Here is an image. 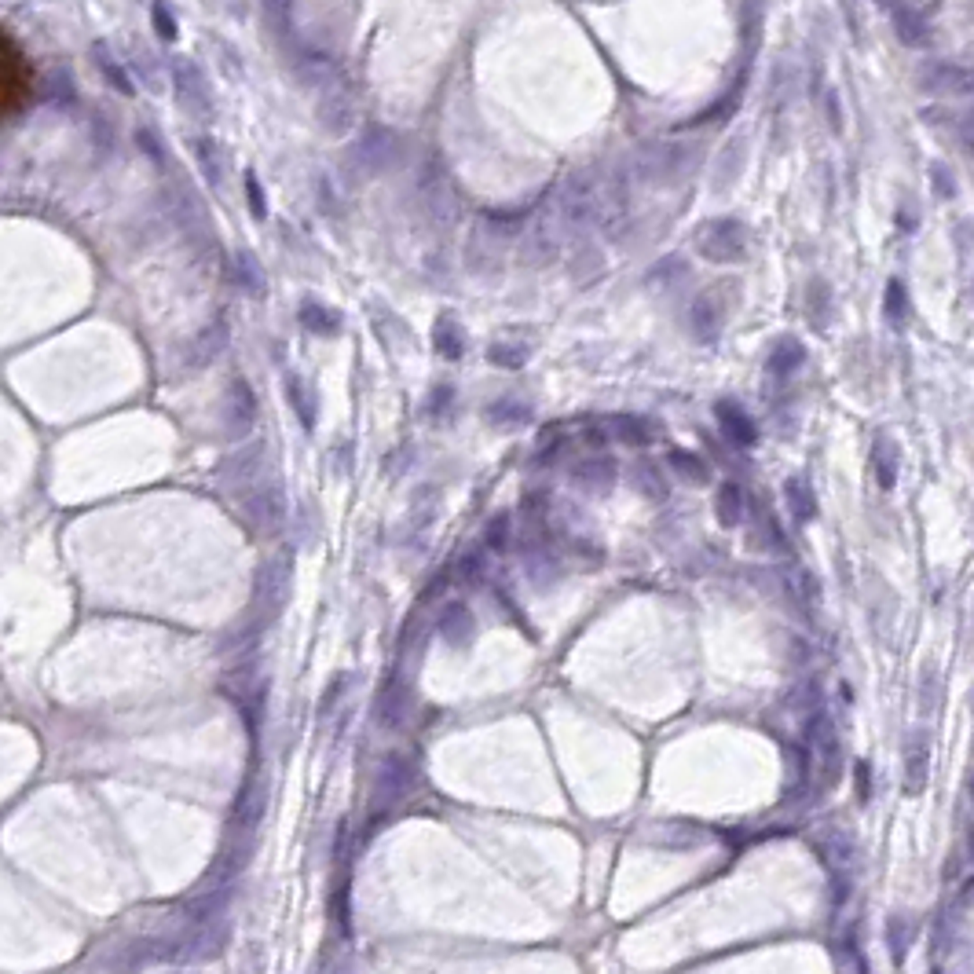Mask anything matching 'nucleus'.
Wrapping results in <instances>:
<instances>
[{
    "label": "nucleus",
    "instance_id": "obj_3",
    "mask_svg": "<svg viewBox=\"0 0 974 974\" xmlns=\"http://www.w3.org/2000/svg\"><path fill=\"white\" fill-rule=\"evenodd\" d=\"M704 253L715 257V260H733L744 253V227L733 224V220H718L707 227V235H704Z\"/></svg>",
    "mask_w": 974,
    "mask_h": 974
},
{
    "label": "nucleus",
    "instance_id": "obj_4",
    "mask_svg": "<svg viewBox=\"0 0 974 974\" xmlns=\"http://www.w3.org/2000/svg\"><path fill=\"white\" fill-rule=\"evenodd\" d=\"M715 414H718V426H722V433H725L729 443H736V447H755V443H759V429H755V422L748 417L744 407H736V403L722 399V403L715 407Z\"/></svg>",
    "mask_w": 974,
    "mask_h": 974
},
{
    "label": "nucleus",
    "instance_id": "obj_14",
    "mask_svg": "<svg viewBox=\"0 0 974 974\" xmlns=\"http://www.w3.org/2000/svg\"><path fill=\"white\" fill-rule=\"evenodd\" d=\"M931 176H935V191H938V198H952V195H956V183H952V176H949L945 165H931Z\"/></svg>",
    "mask_w": 974,
    "mask_h": 974
},
{
    "label": "nucleus",
    "instance_id": "obj_8",
    "mask_svg": "<svg viewBox=\"0 0 974 974\" xmlns=\"http://www.w3.org/2000/svg\"><path fill=\"white\" fill-rule=\"evenodd\" d=\"M378 787H385V799L389 803H396L407 787H410V773H407V766L399 762V759H389L385 766H382V773H378Z\"/></svg>",
    "mask_w": 974,
    "mask_h": 974
},
{
    "label": "nucleus",
    "instance_id": "obj_2",
    "mask_svg": "<svg viewBox=\"0 0 974 974\" xmlns=\"http://www.w3.org/2000/svg\"><path fill=\"white\" fill-rule=\"evenodd\" d=\"M0 63H4V81H0V88H4V114H15L19 103L30 96L33 77H30L26 59H22L19 48H15L12 33H4V59H0Z\"/></svg>",
    "mask_w": 974,
    "mask_h": 974
},
{
    "label": "nucleus",
    "instance_id": "obj_6",
    "mask_svg": "<svg viewBox=\"0 0 974 974\" xmlns=\"http://www.w3.org/2000/svg\"><path fill=\"white\" fill-rule=\"evenodd\" d=\"M803 359H806V352H803V345L799 341H792V338H784V341H777V348L769 352V374L773 378H787L792 374V370H799L803 366Z\"/></svg>",
    "mask_w": 974,
    "mask_h": 974
},
{
    "label": "nucleus",
    "instance_id": "obj_5",
    "mask_svg": "<svg viewBox=\"0 0 974 974\" xmlns=\"http://www.w3.org/2000/svg\"><path fill=\"white\" fill-rule=\"evenodd\" d=\"M898 40L908 44V48H926L931 44V26H926V12L919 8H891Z\"/></svg>",
    "mask_w": 974,
    "mask_h": 974
},
{
    "label": "nucleus",
    "instance_id": "obj_7",
    "mask_svg": "<svg viewBox=\"0 0 974 974\" xmlns=\"http://www.w3.org/2000/svg\"><path fill=\"white\" fill-rule=\"evenodd\" d=\"M715 513H718L722 528H736L740 517H744V491H740L736 484H722L718 502H715Z\"/></svg>",
    "mask_w": 974,
    "mask_h": 974
},
{
    "label": "nucleus",
    "instance_id": "obj_15",
    "mask_svg": "<svg viewBox=\"0 0 974 974\" xmlns=\"http://www.w3.org/2000/svg\"><path fill=\"white\" fill-rule=\"evenodd\" d=\"M824 110H828L831 132H843V110H839V92H835V88H828V96H824Z\"/></svg>",
    "mask_w": 974,
    "mask_h": 974
},
{
    "label": "nucleus",
    "instance_id": "obj_16",
    "mask_svg": "<svg viewBox=\"0 0 974 974\" xmlns=\"http://www.w3.org/2000/svg\"><path fill=\"white\" fill-rule=\"evenodd\" d=\"M154 22H158V33H162L165 40H172V37H176V22L165 15V8H154Z\"/></svg>",
    "mask_w": 974,
    "mask_h": 974
},
{
    "label": "nucleus",
    "instance_id": "obj_18",
    "mask_svg": "<svg viewBox=\"0 0 974 974\" xmlns=\"http://www.w3.org/2000/svg\"><path fill=\"white\" fill-rule=\"evenodd\" d=\"M963 144H967V151L974 154V114L967 118V125H963Z\"/></svg>",
    "mask_w": 974,
    "mask_h": 974
},
{
    "label": "nucleus",
    "instance_id": "obj_11",
    "mask_svg": "<svg viewBox=\"0 0 974 974\" xmlns=\"http://www.w3.org/2000/svg\"><path fill=\"white\" fill-rule=\"evenodd\" d=\"M883 312H887V319L894 322L898 330L905 327V319H908V294H905V283H901V278H891V283H887Z\"/></svg>",
    "mask_w": 974,
    "mask_h": 974
},
{
    "label": "nucleus",
    "instance_id": "obj_9",
    "mask_svg": "<svg viewBox=\"0 0 974 974\" xmlns=\"http://www.w3.org/2000/svg\"><path fill=\"white\" fill-rule=\"evenodd\" d=\"M671 466H674V473H678L681 480H689V484H707V480H711L707 461L696 458V454H689V451H671Z\"/></svg>",
    "mask_w": 974,
    "mask_h": 974
},
{
    "label": "nucleus",
    "instance_id": "obj_17",
    "mask_svg": "<svg viewBox=\"0 0 974 974\" xmlns=\"http://www.w3.org/2000/svg\"><path fill=\"white\" fill-rule=\"evenodd\" d=\"M505 528H509V521H505V517H498V521L491 524V535H487V539H491V546H505V535H509Z\"/></svg>",
    "mask_w": 974,
    "mask_h": 974
},
{
    "label": "nucleus",
    "instance_id": "obj_10",
    "mask_svg": "<svg viewBox=\"0 0 974 974\" xmlns=\"http://www.w3.org/2000/svg\"><path fill=\"white\" fill-rule=\"evenodd\" d=\"M787 505H792V513H795V521H810L813 513H817V502H813V491L806 487V480H787Z\"/></svg>",
    "mask_w": 974,
    "mask_h": 974
},
{
    "label": "nucleus",
    "instance_id": "obj_12",
    "mask_svg": "<svg viewBox=\"0 0 974 974\" xmlns=\"http://www.w3.org/2000/svg\"><path fill=\"white\" fill-rule=\"evenodd\" d=\"M609 429H612V436H616V440H623V443H645V440H648L645 422H641V417H630V414L612 417Z\"/></svg>",
    "mask_w": 974,
    "mask_h": 974
},
{
    "label": "nucleus",
    "instance_id": "obj_1",
    "mask_svg": "<svg viewBox=\"0 0 974 974\" xmlns=\"http://www.w3.org/2000/svg\"><path fill=\"white\" fill-rule=\"evenodd\" d=\"M916 84L923 92H949V96H967V92H974V74L963 70V66H956V63L931 59V63L919 66Z\"/></svg>",
    "mask_w": 974,
    "mask_h": 974
},
{
    "label": "nucleus",
    "instance_id": "obj_13",
    "mask_svg": "<svg viewBox=\"0 0 974 974\" xmlns=\"http://www.w3.org/2000/svg\"><path fill=\"white\" fill-rule=\"evenodd\" d=\"M436 345H440V352H443L447 359H454V355L461 352V341H458V330H454L451 319H443L440 327H436Z\"/></svg>",
    "mask_w": 974,
    "mask_h": 974
}]
</instances>
